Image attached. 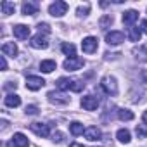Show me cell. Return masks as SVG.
<instances>
[{
  "instance_id": "1",
  "label": "cell",
  "mask_w": 147,
  "mask_h": 147,
  "mask_svg": "<svg viewBox=\"0 0 147 147\" xmlns=\"http://www.w3.org/2000/svg\"><path fill=\"white\" fill-rule=\"evenodd\" d=\"M100 88L107 94V95H116L118 94V83H116V78L114 76H104L100 80Z\"/></svg>"
},
{
  "instance_id": "2",
  "label": "cell",
  "mask_w": 147,
  "mask_h": 147,
  "mask_svg": "<svg viewBox=\"0 0 147 147\" xmlns=\"http://www.w3.org/2000/svg\"><path fill=\"white\" fill-rule=\"evenodd\" d=\"M83 59H80V57H67L66 61H64V69L66 71H78V69H82L83 67Z\"/></svg>"
},
{
  "instance_id": "3",
  "label": "cell",
  "mask_w": 147,
  "mask_h": 147,
  "mask_svg": "<svg viewBox=\"0 0 147 147\" xmlns=\"http://www.w3.org/2000/svg\"><path fill=\"white\" fill-rule=\"evenodd\" d=\"M49 12H50L54 18H62V16L67 12V4H66V2H54V4H50Z\"/></svg>"
},
{
  "instance_id": "4",
  "label": "cell",
  "mask_w": 147,
  "mask_h": 147,
  "mask_svg": "<svg viewBox=\"0 0 147 147\" xmlns=\"http://www.w3.org/2000/svg\"><path fill=\"white\" fill-rule=\"evenodd\" d=\"M97 47H99V40H97L95 36H87V38H83V42H82V49H83V52H87V54H94V52L97 50Z\"/></svg>"
},
{
  "instance_id": "5",
  "label": "cell",
  "mask_w": 147,
  "mask_h": 147,
  "mask_svg": "<svg viewBox=\"0 0 147 147\" xmlns=\"http://www.w3.org/2000/svg\"><path fill=\"white\" fill-rule=\"evenodd\" d=\"M82 107L87 111H95L99 107V99L95 95H85L82 99Z\"/></svg>"
},
{
  "instance_id": "6",
  "label": "cell",
  "mask_w": 147,
  "mask_h": 147,
  "mask_svg": "<svg viewBox=\"0 0 147 147\" xmlns=\"http://www.w3.org/2000/svg\"><path fill=\"white\" fill-rule=\"evenodd\" d=\"M30 128H31V131L36 133L38 137H43V138H45V137L50 135V128H49V125H45V123H31Z\"/></svg>"
},
{
  "instance_id": "7",
  "label": "cell",
  "mask_w": 147,
  "mask_h": 147,
  "mask_svg": "<svg viewBox=\"0 0 147 147\" xmlns=\"http://www.w3.org/2000/svg\"><path fill=\"white\" fill-rule=\"evenodd\" d=\"M45 85V80L43 78H40V76H28L26 78V88H30V90H40L42 87Z\"/></svg>"
},
{
  "instance_id": "8",
  "label": "cell",
  "mask_w": 147,
  "mask_h": 147,
  "mask_svg": "<svg viewBox=\"0 0 147 147\" xmlns=\"http://www.w3.org/2000/svg\"><path fill=\"white\" fill-rule=\"evenodd\" d=\"M47 97H49V102L50 104H55V106H62V104H67L69 102V97H66L62 94H57V92H49Z\"/></svg>"
},
{
  "instance_id": "9",
  "label": "cell",
  "mask_w": 147,
  "mask_h": 147,
  "mask_svg": "<svg viewBox=\"0 0 147 147\" xmlns=\"http://www.w3.org/2000/svg\"><path fill=\"white\" fill-rule=\"evenodd\" d=\"M106 42L109 45H119L121 42H125V35L121 31H109L106 35Z\"/></svg>"
},
{
  "instance_id": "10",
  "label": "cell",
  "mask_w": 147,
  "mask_h": 147,
  "mask_svg": "<svg viewBox=\"0 0 147 147\" xmlns=\"http://www.w3.org/2000/svg\"><path fill=\"white\" fill-rule=\"evenodd\" d=\"M31 47H33V49H47V47H49V40H47V36L42 35V33L35 35V36L31 38Z\"/></svg>"
},
{
  "instance_id": "11",
  "label": "cell",
  "mask_w": 147,
  "mask_h": 147,
  "mask_svg": "<svg viewBox=\"0 0 147 147\" xmlns=\"http://www.w3.org/2000/svg\"><path fill=\"white\" fill-rule=\"evenodd\" d=\"M12 31H14V36L19 40H28V36H30V28L24 24H16L12 28Z\"/></svg>"
},
{
  "instance_id": "12",
  "label": "cell",
  "mask_w": 147,
  "mask_h": 147,
  "mask_svg": "<svg viewBox=\"0 0 147 147\" xmlns=\"http://www.w3.org/2000/svg\"><path fill=\"white\" fill-rule=\"evenodd\" d=\"M11 145L12 147H28L30 145V140H28V137L24 133H14Z\"/></svg>"
},
{
  "instance_id": "13",
  "label": "cell",
  "mask_w": 147,
  "mask_h": 147,
  "mask_svg": "<svg viewBox=\"0 0 147 147\" xmlns=\"http://www.w3.org/2000/svg\"><path fill=\"white\" fill-rule=\"evenodd\" d=\"M2 52H4V55H9V57H16L18 55V45L14 43V42H5L4 45H2Z\"/></svg>"
},
{
  "instance_id": "14",
  "label": "cell",
  "mask_w": 147,
  "mask_h": 147,
  "mask_svg": "<svg viewBox=\"0 0 147 147\" xmlns=\"http://www.w3.org/2000/svg\"><path fill=\"white\" fill-rule=\"evenodd\" d=\"M85 137H87V140H100L102 138V131L97 128V126H88L87 130H85Z\"/></svg>"
},
{
  "instance_id": "15",
  "label": "cell",
  "mask_w": 147,
  "mask_h": 147,
  "mask_svg": "<svg viewBox=\"0 0 147 147\" xmlns=\"http://www.w3.org/2000/svg\"><path fill=\"white\" fill-rule=\"evenodd\" d=\"M138 19V12L137 11H126L123 12V23L126 26H133V23Z\"/></svg>"
},
{
  "instance_id": "16",
  "label": "cell",
  "mask_w": 147,
  "mask_h": 147,
  "mask_svg": "<svg viewBox=\"0 0 147 147\" xmlns=\"http://www.w3.org/2000/svg\"><path fill=\"white\" fill-rule=\"evenodd\" d=\"M21 11H23L24 16H33V14L38 12V5L36 4H31V2H24L21 5Z\"/></svg>"
},
{
  "instance_id": "17",
  "label": "cell",
  "mask_w": 147,
  "mask_h": 147,
  "mask_svg": "<svg viewBox=\"0 0 147 147\" xmlns=\"http://www.w3.org/2000/svg\"><path fill=\"white\" fill-rule=\"evenodd\" d=\"M5 106L7 107H18L19 104H21V97L19 95H16V94H9L7 97H5Z\"/></svg>"
},
{
  "instance_id": "18",
  "label": "cell",
  "mask_w": 147,
  "mask_h": 147,
  "mask_svg": "<svg viewBox=\"0 0 147 147\" xmlns=\"http://www.w3.org/2000/svg\"><path fill=\"white\" fill-rule=\"evenodd\" d=\"M0 9H2V14L4 16H11V14H14V11H16V5H14V2H2L0 4Z\"/></svg>"
},
{
  "instance_id": "19",
  "label": "cell",
  "mask_w": 147,
  "mask_h": 147,
  "mask_svg": "<svg viewBox=\"0 0 147 147\" xmlns=\"http://www.w3.org/2000/svg\"><path fill=\"white\" fill-rule=\"evenodd\" d=\"M55 87H57L59 90H71L73 80H69V78H59V80L55 82Z\"/></svg>"
},
{
  "instance_id": "20",
  "label": "cell",
  "mask_w": 147,
  "mask_h": 147,
  "mask_svg": "<svg viewBox=\"0 0 147 147\" xmlns=\"http://www.w3.org/2000/svg\"><path fill=\"white\" fill-rule=\"evenodd\" d=\"M133 54H135V59H137V61H140V62H147V47L133 49Z\"/></svg>"
},
{
  "instance_id": "21",
  "label": "cell",
  "mask_w": 147,
  "mask_h": 147,
  "mask_svg": "<svg viewBox=\"0 0 147 147\" xmlns=\"http://www.w3.org/2000/svg\"><path fill=\"white\" fill-rule=\"evenodd\" d=\"M55 67H57L55 61H42L40 62V71H43V73H52Z\"/></svg>"
},
{
  "instance_id": "22",
  "label": "cell",
  "mask_w": 147,
  "mask_h": 147,
  "mask_svg": "<svg viewBox=\"0 0 147 147\" xmlns=\"http://www.w3.org/2000/svg\"><path fill=\"white\" fill-rule=\"evenodd\" d=\"M116 137H118V140H119L121 144H130V140H131V137H130V131H128L126 128H121V130H118Z\"/></svg>"
},
{
  "instance_id": "23",
  "label": "cell",
  "mask_w": 147,
  "mask_h": 147,
  "mask_svg": "<svg viewBox=\"0 0 147 147\" xmlns=\"http://www.w3.org/2000/svg\"><path fill=\"white\" fill-rule=\"evenodd\" d=\"M61 49H62V52H64L67 57H76V47L73 45V43H62Z\"/></svg>"
},
{
  "instance_id": "24",
  "label": "cell",
  "mask_w": 147,
  "mask_h": 147,
  "mask_svg": "<svg viewBox=\"0 0 147 147\" xmlns=\"http://www.w3.org/2000/svg\"><path fill=\"white\" fill-rule=\"evenodd\" d=\"M69 131H71L73 135L76 137V135H82L85 130H83V125H82L80 121H73V123L69 125Z\"/></svg>"
},
{
  "instance_id": "25",
  "label": "cell",
  "mask_w": 147,
  "mask_h": 147,
  "mask_svg": "<svg viewBox=\"0 0 147 147\" xmlns=\"http://www.w3.org/2000/svg\"><path fill=\"white\" fill-rule=\"evenodd\" d=\"M118 118L121 121H131L133 119V113L128 109H118Z\"/></svg>"
},
{
  "instance_id": "26",
  "label": "cell",
  "mask_w": 147,
  "mask_h": 147,
  "mask_svg": "<svg viewBox=\"0 0 147 147\" xmlns=\"http://www.w3.org/2000/svg\"><path fill=\"white\" fill-rule=\"evenodd\" d=\"M140 35H142V30L140 28H130V33H128V36H130V40L131 42H138L140 40Z\"/></svg>"
},
{
  "instance_id": "27",
  "label": "cell",
  "mask_w": 147,
  "mask_h": 147,
  "mask_svg": "<svg viewBox=\"0 0 147 147\" xmlns=\"http://www.w3.org/2000/svg\"><path fill=\"white\" fill-rule=\"evenodd\" d=\"M135 133L138 138H145L147 137V123H142V125H137L135 128Z\"/></svg>"
},
{
  "instance_id": "28",
  "label": "cell",
  "mask_w": 147,
  "mask_h": 147,
  "mask_svg": "<svg viewBox=\"0 0 147 147\" xmlns=\"http://www.w3.org/2000/svg\"><path fill=\"white\" fill-rule=\"evenodd\" d=\"M113 16H104V18H100V21H99V26L102 28V30H107L111 24H113Z\"/></svg>"
},
{
  "instance_id": "29",
  "label": "cell",
  "mask_w": 147,
  "mask_h": 147,
  "mask_svg": "<svg viewBox=\"0 0 147 147\" xmlns=\"http://www.w3.org/2000/svg\"><path fill=\"white\" fill-rule=\"evenodd\" d=\"M83 88H85V82H82V80H73V87H71L73 92H82Z\"/></svg>"
},
{
  "instance_id": "30",
  "label": "cell",
  "mask_w": 147,
  "mask_h": 147,
  "mask_svg": "<svg viewBox=\"0 0 147 147\" xmlns=\"http://www.w3.org/2000/svg\"><path fill=\"white\" fill-rule=\"evenodd\" d=\"M38 31H40V33L43 31V33L47 35V33H50V26H49L47 23H40V24H38Z\"/></svg>"
},
{
  "instance_id": "31",
  "label": "cell",
  "mask_w": 147,
  "mask_h": 147,
  "mask_svg": "<svg viewBox=\"0 0 147 147\" xmlns=\"http://www.w3.org/2000/svg\"><path fill=\"white\" fill-rule=\"evenodd\" d=\"M26 114H30V116H33V114H38V107L36 106H26Z\"/></svg>"
},
{
  "instance_id": "32",
  "label": "cell",
  "mask_w": 147,
  "mask_h": 147,
  "mask_svg": "<svg viewBox=\"0 0 147 147\" xmlns=\"http://www.w3.org/2000/svg\"><path fill=\"white\" fill-rule=\"evenodd\" d=\"M88 11H90V5L87 4L85 7H80V9H78V16H87V14H88Z\"/></svg>"
},
{
  "instance_id": "33",
  "label": "cell",
  "mask_w": 147,
  "mask_h": 147,
  "mask_svg": "<svg viewBox=\"0 0 147 147\" xmlns=\"http://www.w3.org/2000/svg\"><path fill=\"white\" fill-rule=\"evenodd\" d=\"M16 87H18V83H16V82H7L4 88H5V90H12V88L16 90Z\"/></svg>"
},
{
  "instance_id": "34",
  "label": "cell",
  "mask_w": 147,
  "mask_h": 147,
  "mask_svg": "<svg viewBox=\"0 0 147 147\" xmlns=\"http://www.w3.org/2000/svg\"><path fill=\"white\" fill-rule=\"evenodd\" d=\"M140 80H142V83H147V69L140 71Z\"/></svg>"
},
{
  "instance_id": "35",
  "label": "cell",
  "mask_w": 147,
  "mask_h": 147,
  "mask_svg": "<svg viewBox=\"0 0 147 147\" xmlns=\"http://www.w3.org/2000/svg\"><path fill=\"white\" fill-rule=\"evenodd\" d=\"M62 138H64V135H62L61 131H57V133H54V142H62Z\"/></svg>"
},
{
  "instance_id": "36",
  "label": "cell",
  "mask_w": 147,
  "mask_h": 147,
  "mask_svg": "<svg viewBox=\"0 0 147 147\" xmlns=\"http://www.w3.org/2000/svg\"><path fill=\"white\" fill-rule=\"evenodd\" d=\"M0 64H2V71H5V69H7V61H5V55L0 57Z\"/></svg>"
},
{
  "instance_id": "37",
  "label": "cell",
  "mask_w": 147,
  "mask_h": 147,
  "mask_svg": "<svg viewBox=\"0 0 147 147\" xmlns=\"http://www.w3.org/2000/svg\"><path fill=\"white\" fill-rule=\"evenodd\" d=\"M140 26H142V31H144V33H145V35H147V19H144V21H142V24H140Z\"/></svg>"
},
{
  "instance_id": "38",
  "label": "cell",
  "mask_w": 147,
  "mask_h": 147,
  "mask_svg": "<svg viewBox=\"0 0 147 147\" xmlns=\"http://www.w3.org/2000/svg\"><path fill=\"white\" fill-rule=\"evenodd\" d=\"M69 147H83V145H82V144H71Z\"/></svg>"
},
{
  "instance_id": "39",
  "label": "cell",
  "mask_w": 147,
  "mask_h": 147,
  "mask_svg": "<svg viewBox=\"0 0 147 147\" xmlns=\"http://www.w3.org/2000/svg\"><path fill=\"white\" fill-rule=\"evenodd\" d=\"M144 121H145V123H147V111H145V113H144Z\"/></svg>"
}]
</instances>
